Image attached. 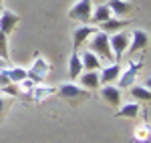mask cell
<instances>
[{"label":"cell","mask_w":151,"mask_h":143,"mask_svg":"<svg viewBox=\"0 0 151 143\" xmlns=\"http://www.w3.org/2000/svg\"><path fill=\"white\" fill-rule=\"evenodd\" d=\"M129 20H131V18L111 16V18H107V20H103V22L99 24V26H101L99 30H103V32H107V34H113V32H119V30H123V28H125V26L129 24Z\"/></svg>","instance_id":"cell-10"},{"label":"cell","mask_w":151,"mask_h":143,"mask_svg":"<svg viewBox=\"0 0 151 143\" xmlns=\"http://www.w3.org/2000/svg\"><path fill=\"white\" fill-rule=\"evenodd\" d=\"M141 69H143V60H129L127 67L121 69L119 77H117V81H115L117 87H119V89H127V87H131V85H135Z\"/></svg>","instance_id":"cell-3"},{"label":"cell","mask_w":151,"mask_h":143,"mask_svg":"<svg viewBox=\"0 0 151 143\" xmlns=\"http://www.w3.org/2000/svg\"><path fill=\"white\" fill-rule=\"evenodd\" d=\"M48 73H50V63H48L40 52H36L35 60H32V65H30V71H26V77L32 79L35 83H42L48 77Z\"/></svg>","instance_id":"cell-4"},{"label":"cell","mask_w":151,"mask_h":143,"mask_svg":"<svg viewBox=\"0 0 151 143\" xmlns=\"http://www.w3.org/2000/svg\"><path fill=\"white\" fill-rule=\"evenodd\" d=\"M2 73L8 77L10 83H20L22 79H26V69H22V67H6Z\"/></svg>","instance_id":"cell-20"},{"label":"cell","mask_w":151,"mask_h":143,"mask_svg":"<svg viewBox=\"0 0 151 143\" xmlns=\"http://www.w3.org/2000/svg\"><path fill=\"white\" fill-rule=\"evenodd\" d=\"M131 95L133 99L137 101H149L151 99V91H149V85H131Z\"/></svg>","instance_id":"cell-21"},{"label":"cell","mask_w":151,"mask_h":143,"mask_svg":"<svg viewBox=\"0 0 151 143\" xmlns=\"http://www.w3.org/2000/svg\"><path fill=\"white\" fill-rule=\"evenodd\" d=\"M129 34H131V40H129V47H127L125 52L133 55V52L145 50V48L149 47V32H147V30H143V28H135V30H131Z\"/></svg>","instance_id":"cell-7"},{"label":"cell","mask_w":151,"mask_h":143,"mask_svg":"<svg viewBox=\"0 0 151 143\" xmlns=\"http://www.w3.org/2000/svg\"><path fill=\"white\" fill-rule=\"evenodd\" d=\"M91 10H93V0H77L69 8V18L77 20V22L89 24L91 22Z\"/></svg>","instance_id":"cell-5"},{"label":"cell","mask_w":151,"mask_h":143,"mask_svg":"<svg viewBox=\"0 0 151 143\" xmlns=\"http://www.w3.org/2000/svg\"><path fill=\"white\" fill-rule=\"evenodd\" d=\"M52 95H57V87L47 85L45 81L42 83H36L32 87V91H30V97L35 99V103H42L45 99H48V97H52Z\"/></svg>","instance_id":"cell-11"},{"label":"cell","mask_w":151,"mask_h":143,"mask_svg":"<svg viewBox=\"0 0 151 143\" xmlns=\"http://www.w3.org/2000/svg\"><path fill=\"white\" fill-rule=\"evenodd\" d=\"M135 141L137 143H149V123H139L135 127Z\"/></svg>","instance_id":"cell-22"},{"label":"cell","mask_w":151,"mask_h":143,"mask_svg":"<svg viewBox=\"0 0 151 143\" xmlns=\"http://www.w3.org/2000/svg\"><path fill=\"white\" fill-rule=\"evenodd\" d=\"M121 65L113 60V63H109V67H101V73H99V81L101 85H109V83H115L117 77H119V73H121Z\"/></svg>","instance_id":"cell-12"},{"label":"cell","mask_w":151,"mask_h":143,"mask_svg":"<svg viewBox=\"0 0 151 143\" xmlns=\"http://www.w3.org/2000/svg\"><path fill=\"white\" fill-rule=\"evenodd\" d=\"M57 93L60 99H65L67 103L70 105H79L83 99H89L91 97V91H87V89H83L79 85H75L73 81H67V83H60L57 87Z\"/></svg>","instance_id":"cell-1"},{"label":"cell","mask_w":151,"mask_h":143,"mask_svg":"<svg viewBox=\"0 0 151 143\" xmlns=\"http://www.w3.org/2000/svg\"><path fill=\"white\" fill-rule=\"evenodd\" d=\"M81 73H83L81 55H79V50H73V55H70V59H69V77H70V81L79 79Z\"/></svg>","instance_id":"cell-17"},{"label":"cell","mask_w":151,"mask_h":143,"mask_svg":"<svg viewBox=\"0 0 151 143\" xmlns=\"http://www.w3.org/2000/svg\"><path fill=\"white\" fill-rule=\"evenodd\" d=\"M81 79V87L87 89V91H97L101 87V81H99V71H87L79 75Z\"/></svg>","instance_id":"cell-14"},{"label":"cell","mask_w":151,"mask_h":143,"mask_svg":"<svg viewBox=\"0 0 151 143\" xmlns=\"http://www.w3.org/2000/svg\"><path fill=\"white\" fill-rule=\"evenodd\" d=\"M129 40H131V34L127 30H119V32H113L109 36V45H111V50H113V57H115L117 63L125 55V50L129 47Z\"/></svg>","instance_id":"cell-6"},{"label":"cell","mask_w":151,"mask_h":143,"mask_svg":"<svg viewBox=\"0 0 151 143\" xmlns=\"http://www.w3.org/2000/svg\"><path fill=\"white\" fill-rule=\"evenodd\" d=\"M139 101H133V103H127V105H123V107H119L117 111V117H121V119H133V117H137L139 115Z\"/></svg>","instance_id":"cell-19"},{"label":"cell","mask_w":151,"mask_h":143,"mask_svg":"<svg viewBox=\"0 0 151 143\" xmlns=\"http://www.w3.org/2000/svg\"><path fill=\"white\" fill-rule=\"evenodd\" d=\"M107 6L111 8L113 16H127L133 10V2L131 0H109Z\"/></svg>","instance_id":"cell-15"},{"label":"cell","mask_w":151,"mask_h":143,"mask_svg":"<svg viewBox=\"0 0 151 143\" xmlns=\"http://www.w3.org/2000/svg\"><path fill=\"white\" fill-rule=\"evenodd\" d=\"M79 55H81V63H83L85 71H99L101 69V59L95 55L93 50H83Z\"/></svg>","instance_id":"cell-16"},{"label":"cell","mask_w":151,"mask_h":143,"mask_svg":"<svg viewBox=\"0 0 151 143\" xmlns=\"http://www.w3.org/2000/svg\"><path fill=\"white\" fill-rule=\"evenodd\" d=\"M111 16H113L111 8H109L107 4H99V6H95L93 10H91V22H95V24H101L103 20L111 18Z\"/></svg>","instance_id":"cell-18"},{"label":"cell","mask_w":151,"mask_h":143,"mask_svg":"<svg viewBox=\"0 0 151 143\" xmlns=\"http://www.w3.org/2000/svg\"><path fill=\"white\" fill-rule=\"evenodd\" d=\"M0 2H2V0H0Z\"/></svg>","instance_id":"cell-28"},{"label":"cell","mask_w":151,"mask_h":143,"mask_svg":"<svg viewBox=\"0 0 151 143\" xmlns=\"http://www.w3.org/2000/svg\"><path fill=\"white\" fill-rule=\"evenodd\" d=\"M18 22H20V16L16 12H12L10 8H2L0 10V30L4 34H10Z\"/></svg>","instance_id":"cell-8"},{"label":"cell","mask_w":151,"mask_h":143,"mask_svg":"<svg viewBox=\"0 0 151 143\" xmlns=\"http://www.w3.org/2000/svg\"><path fill=\"white\" fill-rule=\"evenodd\" d=\"M99 89H101V95H103L107 105H111V107H119L121 105V89L117 85H111V83L101 85Z\"/></svg>","instance_id":"cell-9"},{"label":"cell","mask_w":151,"mask_h":143,"mask_svg":"<svg viewBox=\"0 0 151 143\" xmlns=\"http://www.w3.org/2000/svg\"><path fill=\"white\" fill-rule=\"evenodd\" d=\"M95 32H97V28H95V26H89V24H83L79 28H75V30H73V48L79 50V48L83 47V42L91 34H95Z\"/></svg>","instance_id":"cell-13"},{"label":"cell","mask_w":151,"mask_h":143,"mask_svg":"<svg viewBox=\"0 0 151 143\" xmlns=\"http://www.w3.org/2000/svg\"><path fill=\"white\" fill-rule=\"evenodd\" d=\"M0 93L6 95V97H20V89H18L16 83H8V85H4V87L0 89Z\"/></svg>","instance_id":"cell-23"},{"label":"cell","mask_w":151,"mask_h":143,"mask_svg":"<svg viewBox=\"0 0 151 143\" xmlns=\"http://www.w3.org/2000/svg\"><path fill=\"white\" fill-rule=\"evenodd\" d=\"M0 10H2V8H0Z\"/></svg>","instance_id":"cell-27"},{"label":"cell","mask_w":151,"mask_h":143,"mask_svg":"<svg viewBox=\"0 0 151 143\" xmlns=\"http://www.w3.org/2000/svg\"><path fill=\"white\" fill-rule=\"evenodd\" d=\"M4 107H6V95L0 93V115L4 113Z\"/></svg>","instance_id":"cell-25"},{"label":"cell","mask_w":151,"mask_h":143,"mask_svg":"<svg viewBox=\"0 0 151 143\" xmlns=\"http://www.w3.org/2000/svg\"><path fill=\"white\" fill-rule=\"evenodd\" d=\"M0 59L8 60V34L0 30Z\"/></svg>","instance_id":"cell-24"},{"label":"cell","mask_w":151,"mask_h":143,"mask_svg":"<svg viewBox=\"0 0 151 143\" xmlns=\"http://www.w3.org/2000/svg\"><path fill=\"white\" fill-rule=\"evenodd\" d=\"M6 67H8V60H6V59H0V71H4Z\"/></svg>","instance_id":"cell-26"},{"label":"cell","mask_w":151,"mask_h":143,"mask_svg":"<svg viewBox=\"0 0 151 143\" xmlns=\"http://www.w3.org/2000/svg\"><path fill=\"white\" fill-rule=\"evenodd\" d=\"M89 38H91L89 47H91V50H93L99 59H105V60H109V63L115 60L113 50H111V45H109V34H107V32H103V30L97 28V32L91 34Z\"/></svg>","instance_id":"cell-2"}]
</instances>
